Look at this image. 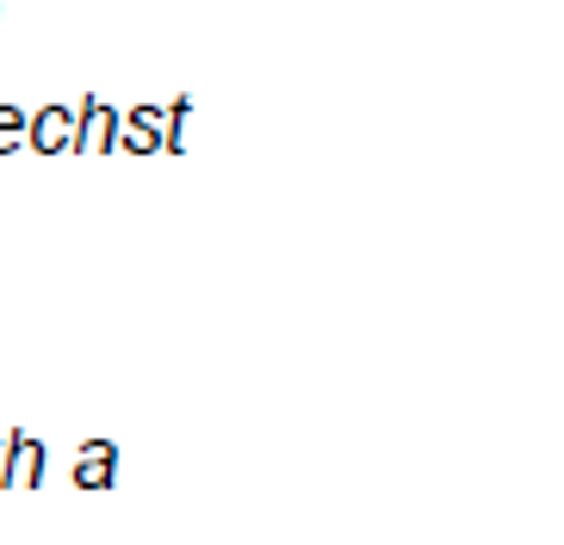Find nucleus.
I'll return each mask as SVG.
<instances>
[{
  "instance_id": "obj_6",
  "label": "nucleus",
  "mask_w": 564,
  "mask_h": 545,
  "mask_svg": "<svg viewBox=\"0 0 564 545\" xmlns=\"http://www.w3.org/2000/svg\"><path fill=\"white\" fill-rule=\"evenodd\" d=\"M0 483H7V428H0Z\"/></svg>"
},
{
  "instance_id": "obj_1",
  "label": "nucleus",
  "mask_w": 564,
  "mask_h": 545,
  "mask_svg": "<svg viewBox=\"0 0 564 545\" xmlns=\"http://www.w3.org/2000/svg\"><path fill=\"white\" fill-rule=\"evenodd\" d=\"M25 143L37 149V155H63V149H75V112L68 106H44V112L25 118Z\"/></svg>"
},
{
  "instance_id": "obj_2",
  "label": "nucleus",
  "mask_w": 564,
  "mask_h": 545,
  "mask_svg": "<svg viewBox=\"0 0 564 545\" xmlns=\"http://www.w3.org/2000/svg\"><path fill=\"white\" fill-rule=\"evenodd\" d=\"M118 483V446L112 440H87L75 453V490H112Z\"/></svg>"
},
{
  "instance_id": "obj_4",
  "label": "nucleus",
  "mask_w": 564,
  "mask_h": 545,
  "mask_svg": "<svg viewBox=\"0 0 564 545\" xmlns=\"http://www.w3.org/2000/svg\"><path fill=\"white\" fill-rule=\"evenodd\" d=\"M7 483L13 490H37L44 483V446L32 434H7Z\"/></svg>"
},
{
  "instance_id": "obj_3",
  "label": "nucleus",
  "mask_w": 564,
  "mask_h": 545,
  "mask_svg": "<svg viewBox=\"0 0 564 545\" xmlns=\"http://www.w3.org/2000/svg\"><path fill=\"white\" fill-rule=\"evenodd\" d=\"M75 149H118V112L106 99H82V112H75Z\"/></svg>"
},
{
  "instance_id": "obj_5",
  "label": "nucleus",
  "mask_w": 564,
  "mask_h": 545,
  "mask_svg": "<svg viewBox=\"0 0 564 545\" xmlns=\"http://www.w3.org/2000/svg\"><path fill=\"white\" fill-rule=\"evenodd\" d=\"M25 149V112L19 106H0V155Z\"/></svg>"
}]
</instances>
